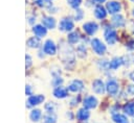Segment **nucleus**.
Segmentation results:
<instances>
[{"label": "nucleus", "mask_w": 134, "mask_h": 123, "mask_svg": "<svg viewBox=\"0 0 134 123\" xmlns=\"http://www.w3.org/2000/svg\"><path fill=\"white\" fill-rule=\"evenodd\" d=\"M127 92H128L129 95L134 96V84H130V85L128 87V89H127Z\"/></svg>", "instance_id": "nucleus-32"}, {"label": "nucleus", "mask_w": 134, "mask_h": 123, "mask_svg": "<svg viewBox=\"0 0 134 123\" xmlns=\"http://www.w3.org/2000/svg\"><path fill=\"white\" fill-rule=\"evenodd\" d=\"M94 1H96V2H98V3H103V2H105L106 0H94Z\"/></svg>", "instance_id": "nucleus-39"}, {"label": "nucleus", "mask_w": 134, "mask_h": 123, "mask_svg": "<svg viewBox=\"0 0 134 123\" xmlns=\"http://www.w3.org/2000/svg\"><path fill=\"white\" fill-rule=\"evenodd\" d=\"M104 36H105V40L107 41V43L109 45H113L117 41V33L112 28H107L104 32Z\"/></svg>", "instance_id": "nucleus-5"}, {"label": "nucleus", "mask_w": 134, "mask_h": 123, "mask_svg": "<svg viewBox=\"0 0 134 123\" xmlns=\"http://www.w3.org/2000/svg\"><path fill=\"white\" fill-rule=\"evenodd\" d=\"M41 118H42V113L40 109H32L29 113V119L32 122H38L41 120Z\"/></svg>", "instance_id": "nucleus-23"}, {"label": "nucleus", "mask_w": 134, "mask_h": 123, "mask_svg": "<svg viewBox=\"0 0 134 123\" xmlns=\"http://www.w3.org/2000/svg\"><path fill=\"white\" fill-rule=\"evenodd\" d=\"M111 22H112V24H113L115 27H122V26L125 25V23H126V20H125V18H124L121 15L116 14L115 16H113Z\"/></svg>", "instance_id": "nucleus-18"}, {"label": "nucleus", "mask_w": 134, "mask_h": 123, "mask_svg": "<svg viewBox=\"0 0 134 123\" xmlns=\"http://www.w3.org/2000/svg\"><path fill=\"white\" fill-rule=\"evenodd\" d=\"M106 8H107V11L109 14H118L121 9V5L119 2L117 1H109L107 4H106Z\"/></svg>", "instance_id": "nucleus-9"}, {"label": "nucleus", "mask_w": 134, "mask_h": 123, "mask_svg": "<svg viewBox=\"0 0 134 123\" xmlns=\"http://www.w3.org/2000/svg\"><path fill=\"white\" fill-rule=\"evenodd\" d=\"M133 15H134V9H133Z\"/></svg>", "instance_id": "nucleus-41"}, {"label": "nucleus", "mask_w": 134, "mask_h": 123, "mask_svg": "<svg viewBox=\"0 0 134 123\" xmlns=\"http://www.w3.org/2000/svg\"><path fill=\"white\" fill-rule=\"evenodd\" d=\"M124 112L129 116H134V102H128L124 105Z\"/></svg>", "instance_id": "nucleus-25"}, {"label": "nucleus", "mask_w": 134, "mask_h": 123, "mask_svg": "<svg viewBox=\"0 0 134 123\" xmlns=\"http://www.w3.org/2000/svg\"><path fill=\"white\" fill-rule=\"evenodd\" d=\"M61 56H62V58H64V56H66V58L64 59L65 62H73V59H74L73 51L68 46H63L62 47V49H61Z\"/></svg>", "instance_id": "nucleus-10"}, {"label": "nucleus", "mask_w": 134, "mask_h": 123, "mask_svg": "<svg viewBox=\"0 0 134 123\" xmlns=\"http://www.w3.org/2000/svg\"><path fill=\"white\" fill-rule=\"evenodd\" d=\"M67 95H68V90L63 87H58V88H54V90H53V96L58 99L66 98Z\"/></svg>", "instance_id": "nucleus-14"}, {"label": "nucleus", "mask_w": 134, "mask_h": 123, "mask_svg": "<svg viewBox=\"0 0 134 123\" xmlns=\"http://www.w3.org/2000/svg\"><path fill=\"white\" fill-rule=\"evenodd\" d=\"M55 104L53 102H48L45 104V110L47 113H54L55 112Z\"/></svg>", "instance_id": "nucleus-26"}, {"label": "nucleus", "mask_w": 134, "mask_h": 123, "mask_svg": "<svg viewBox=\"0 0 134 123\" xmlns=\"http://www.w3.org/2000/svg\"><path fill=\"white\" fill-rule=\"evenodd\" d=\"M77 102H79V98H77V99H76V98H74L73 100H71V102H70L71 104H70V105H71V106H75V105L77 104Z\"/></svg>", "instance_id": "nucleus-36"}, {"label": "nucleus", "mask_w": 134, "mask_h": 123, "mask_svg": "<svg viewBox=\"0 0 134 123\" xmlns=\"http://www.w3.org/2000/svg\"><path fill=\"white\" fill-rule=\"evenodd\" d=\"M83 104H84V107L87 108V109L95 108L96 105H97V99H96L94 96H87V97L84 99Z\"/></svg>", "instance_id": "nucleus-12"}, {"label": "nucleus", "mask_w": 134, "mask_h": 123, "mask_svg": "<svg viewBox=\"0 0 134 123\" xmlns=\"http://www.w3.org/2000/svg\"><path fill=\"white\" fill-rule=\"evenodd\" d=\"M109 63H110V62H108L107 59H103V60H99V63H98V67H99L102 70L106 71V70L110 69V67H109Z\"/></svg>", "instance_id": "nucleus-27"}, {"label": "nucleus", "mask_w": 134, "mask_h": 123, "mask_svg": "<svg viewBox=\"0 0 134 123\" xmlns=\"http://www.w3.org/2000/svg\"><path fill=\"white\" fill-rule=\"evenodd\" d=\"M127 47L130 49V50H134V41H132V42H130L128 45H127Z\"/></svg>", "instance_id": "nucleus-35"}, {"label": "nucleus", "mask_w": 134, "mask_h": 123, "mask_svg": "<svg viewBox=\"0 0 134 123\" xmlns=\"http://www.w3.org/2000/svg\"><path fill=\"white\" fill-rule=\"evenodd\" d=\"M82 0H68V4L72 7V8H79V6L81 5Z\"/></svg>", "instance_id": "nucleus-29"}, {"label": "nucleus", "mask_w": 134, "mask_h": 123, "mask_svg": "<svg viewBox=\"0 0 134 123\" xmlns=\"http://www.w3.org/2000/svg\"><path fill=\"white\" fill-rule=\"evenodd\" d=\"M83 89H84V83H83V81L80 80V79H74V80H72V81L69 83L67 90L70 91V92H73V93H79V92H81Z\"/></svg>", "instance_id": "nucleus-7"}, {"label": "nucleus", "mask_w": 134, "mask_h": 123, "mask_svg": "<svg viewBox=\"0 0 134 123\" xmlns=\"http://www.w3.org/2000/svg\"><path fill=\"white\" fill-rule=\"evenodd\" d=\"M122 64H124L122 57H114V58H112V59L110 60L109 67H110V69H112V70H116V69H118Z\"/></svg>", "instance_id": "nucleus-19"}, {"label": "nucleus", "mask_w": 134, "mask_h": 123, "mask_svg": "<svg viewBox=\"0 0 134 123\" xmlns=\"http://www.w3.org/2000/svg\"><path fill=\"white\" fill-rule=\"evenodd\" d=\"M42 25L44 27H46L47 29H52L55 26V20L52 17L45 16V17L42 18Z\"/></svg>", "instance_id": "nucleus-15"}, {"label": "nucleus", "mask_w": 134, "mask_h": 123, "mask_svg": "<svg viewBox=\"0 0 134 123\" xmlns=\"http://www.w3.org/2000/svg\"><path fill=\"white\" fill-rule=\"evenodd\" d=\"M37 3L39 6H46V3H48V0H37Z\"/></svg>", "instance_id": "nucleus-34"}, {"label": "nucleus", "mask_w": 134, "mask_h": 123, "mask_svg": "<svg viewBox=\"0 0 134 123\" xmlns=\"http://www.w3.org/2000/svg\"><path fill=\"white\" fill-rule=\"evenodd\" d=\"M90 44H91L92 50H93L97 55H104V54L106 53V50H107L106 45H105L99 39H96V38L92 39L91 42H90Z\"/></svg>", "instance_id": "nucleus-1"}, {"label": "nucleus", "mask_w": 134, "mask_h": 123, "mask_svg": "<svg viewBox=\"0 0 134 123\" xmlns=\"http://www.w3.org/2000/svg\"><path fill=\"white\" fill-rule=\"evenodd\" d=\"M34 19H36V18H34V17H31V18H29V24H32L34 23Z\"/></svg>", "instance_id": "nucleus-38"}, {"label": "nucleus", "mask_w": 134, "mask_h": 123, "mask_svg": "<svg viewBox=\"0 0 134 123\" xmlns=\"http://www.w3.org/2000/svg\"><path fill=\"white\" fill-rule=\"evenodd\" d=\"M83 16H84L83 10H82V9L76 8V10H75V15H74V19H75L76 21H80V20H82V19H83Z\"/></svg>", "instance_id": "nucleus-30"}, {"label": "nucleus", "mask_w": 134, "mask_h": 123, "mask_svg": "<svg viewBox=\"0 0 134 123\" xmlns=\"http://www.w3.org/2000/svg\"><path fill=\"white\" fill-rule=\"evenodd\" d=\"M25 93H26V95L27 96H31L32 95V91H31V87L30 85H26V88H25Z\"/></svg>", "instance_id": "nucleus-33"}, {"label": "nucleus", "mask_w": 134, "mask_h": 123, "mask_svg": "<svg viewBox=\"0 0 134 123\" xmlns=\"http://www.w3.org/2000/svg\"><path fill=\"white\" fill-rule=\"evenodd\" d=\"M94 16L95 18L102 20V19H105L106 16H107V10L104 6L102 5H96L95 8H94Z\"/></svg>", "instance_id": "nucleus-16"}, {"label": "nucleus", "mask_w": 134, "mask_h": 123, "mask_svg": "<svg viewBox=\"0 0 134 123\" xmlns=\"http://www.w3.org/2000/svg\"><path fill=\"white\" fill-rule=\"evenodd\" d=\"M83 29H84V31H85L87 34L93 35V34L97 31L98 25H97L95 22H87V23H85V24L83 25Z\"/></svg>", "instance_id": "nucleus-11"}, {"label": "nucleus", "mask_w": 134, "mask_h": 123, "mask_svg": "<svg viewBox=\"0 0 134 123\" xmlns=\"http://www.w3.org/2000/svg\"><path fill=\"white\" fill-rule=\"evenodd\" d=\"M44 96L43 95H31L28 97V99L26 100V107H34L40 103H42L44 101Z\"/></svg>", "instance_id": "nucleus-3"}, {"label": "nucleus", "mask_w": 134, "mask_h": 123, "mask_svg": "<svg viewBox=\"0 0 134 123\" xmlns=\"http://www.w3.org/2000/svg\"><path fill=\"white\" fill-rule=\"evenodd\" d=\"M43 123H57V115L54 113H46L43 116Z\"/></svg>", "instance_id": "nucleus-22"}, {"label": "nucleus", "mask_w": 134, "mask_h": 123, "mask_svg": "<svg viewBox=\"0 0 134 123\" xmlns=\"http://www.w3.org/2000/svg\"><path fill=\"white\" fill-rule=\"evenodd\" d=\"M129 77H130V79H131L132 81H134V71H132V72L130 73V75H129Z\"/></svg>", "instance_id": "nucleus-37"}, {"label": "nucleus", "mask_w": 134, "mask_h": 123, "mask_svg": "<svg viewBox=\"0 0 134 123\" xmlns=\"http://www.w3.org/2000/svg\"><path fill=\"white\" fill-rule=\"evenodd\" d=\"M25 60H26V63H25V66H26V69H27V68H29V67L31 66V64H32V59H31V56H30L29 54H26V55H25Z\"/></svg>", "instance_id": "nucleus-31"}, {"label": "nucleus", "mask_w": 134, "mask_h": 123, "mask_svg": "<svg viewBox=\"0 0 134 123\" xmlns=\"http://www.w3.org/2000/svg\"><path fill=\"white\" fill-rule=\"evenodd\" d=\"M26 45L29 48H38V47H40V45H41L40 38H38V36H31V38H29L27 40V42H26Z\"/></svg>", "instance_id": "nucleus-20"}, {"label": "nucleus", "mask_w": 134, "mask_h": 123, "mask_svg": "<svg viewBox=\"0 0 134 123\" xmlns=\"http://www.w3.org/2000/svg\"><path fill=\"white\" fill-rule=\"evenodd\" d=\"M106 91L110 95H116L118 92V83L115 79H109L106 83Z\"/></svg>", "instance_id": "nucleus-8"}, {"label": "nucleus", "mask_w": 134, "mask_h": 123, "mask_svg": "<svg viewBox=\"0 0 134 123\" xmlns=\"http://www.w3.org/2000/svg\"><path fill=\"white\" fill-rule=\"evenodd\" d=\"M90 117V113L87 108L83 107V108H80L76 113V119L79 121H87L88 118Z\"/></svg>", "instance_id": "nucleus-17"}, {"label": "nucleus", "mask_w": 134, "mask_h": 123, "mask_svg": "<svg viewBox=\"0 0 134 123\" xmlns=\"http://www.w3.org/2000/svg\"><path fill=\"white\" fill-rule=\"evenodd\" d=\"M92 91L95 93V94H98V95H103L106 91V85L104 84L103 80L100 79H95L93 82H92Z\"/></svg>", "instance_id": "nucleus-6"}, {"label": "nucleus", "mask_w": 134, "mask_h": 123, "mask_svg": "<svg viewBox=\"0 0 134 123\" xmlns=\"http://www.w3.org/2000/svg\"><path fill=\"white\" fill-rule=\"evenodd\" d=\"M132 123H134V118H133V120H132Z\"/></svg>", "instance_id": "nucleus-40"}, {"label": "nucleus", "mask_w": 134, "mask_h": 123, "mask_svg": "<svg viewBox=\"0 0 134 123\" xmlns=\"http://www.w3.org/2000/svg\"><path fill=\"white\" fill-rule=\"evenodd\" d=\"M32 32H34V34H35L36 36H38V38L41 39V38H43V36L46 35L47 28L44 27L43 25H35V26L32 27Z\"/></svg>", "instance_id": "nucleus-13"}, {"label": "nucleus", "mask_w": 134, "mask_h": 123, "mask_svg": "<svg viewBox=\"0 0 134 123\" xmlns=\"http://www.w3.org/2000/svg\"><path fill=\"white\" fill-rule=\"evenodd\" d=\"M131 1H133V2H134V0H131Z\"/></svg>", "instance_id": "nucleus-42"}, {"label": "nucleus", "mask_w": 134, "mask_h": 123, "mask_svg": "<svg viewBox=\"0 0 134 123\" xmlns=\"http://www.w3.org/2000/svg\"><path fill=\"white\" fill-rule=\"evenodd\" d=\"M62 82H63V79H62L60 76H54V77H53V79H52V85H53L54 88L61 87Z\"/></svg>", "instance_id": "nucleus-28"}, {"label": "nucleus", "mask_w": 134, "mask_h": 123, "mask_svg": "<svg viewBox=\"0 0 134 123\" xmlns=\"http://www.w3.org/2000/svg\"><path fill=\"white\" fill-rule=\"evenodd\" d=\"M112 120H113L114 123H129L128 118H127L125 115L119 114V113L113 114V115H112Z\"/></svg>", "instance_id": "nucleus-21"}, {"label": "nucleus", "mask_w": 134, "mask_h": 123, "mask_svg": "<svg viewBox=\"0 0 134 123\" xmlns=\"http://www.w3.org/2000/svg\"><path fill=\"white\" fill-rule=\"evenodd\" d=\"M79 40H80V34H79V32H76V31L70 32V33L68 34V36H67V41H68L70 44H75V43L79 42Z\"/></svg>", "instance_id": "nucleus-24"}, {"label": "nucleus", "mask_w": 134, "mask_h": 123, "mask_svg": "<svg viewBox=\"0 0 134 123\" xmlns=\"http://www.w3.org/2000/svg\"><path fill=\"white\" fill-rule=\"evenodd\" d=\"M43 51L48 55H54L57 53V46L54 42L52 40H46L43 45Z\"/></svg>", "instance_id": "nucleus-4"}, {"label": "nucleus", "mask_w": 134, "mask_h": 123, "mask_svg": "<svg viewBox=\"0 0 134 123\" xmlns=\"http://www.w3.org/2000/svg\"><path fill=\"white\" fill-rule=\"evenodd\" d=\"M74 28V25H73V22L71 19L69 18H63L60 23H59V29L63 32H68V31H71L73 30Z\"/></svg>", "instance_id": "nucleus-2"}]
</instances>
